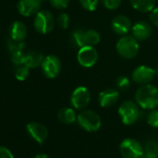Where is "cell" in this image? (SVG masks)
<instances>
[{"instance_id":"obj_1","label":"cell","mask_w":158,"mask_h":158,"mask_svg":"<svg viewBox=\"0 0 158 158\" xmlns=\"http://www.w3.org/2000/svg\"><path fill=\"white\" fill-rule=\"evenodd\" d=\"M135 102L145 110L158 107V88L152 84L140 86L135 93Z\"/></svg>"},{"instance_id":"obj_2","label":"cell","mask_w":158,"mask_h":158,"mask_svg":"<svg viewBox=\"0 0 158 158\" xmlns=\"http://www.w3.org/2000/svg\"><path fill=\"white\" fill-rule=\"evenodd\" d=\"M71 40L78 48L85 46L95 47L101 41V35L94 29H76L72 33Z\"/></svg>"},{"instance_id":"obj_3","label":"cell","mask_w":158,"mask_h":158,"mask_svg":"<svg viewBox=\"0 0 158 158\" xmlns=\"http://www.w3.org/2000/svg\"><path fill=\"white\" fill-rule=\"evenodd\" d=\"M115 49L118 55L123 59L132 60L139 51V44L132 35H126L118 39L115 45Z\"/></svg>"},{"instance_id":"obj_4","label":"cell","mask_w":158,"mask_h":158,"mask_svg":"<svg viewBox=\"0 0 158 158\" xmlns=\"http://www.w3.org/2000/svg\"><path fill=\"white\" fill-rule=\"evenodd\" d=\"M140 107L136 102L125 101L118 108V114L121 117L122 123L127 126H130L139 121L142 115L139 109Z\"/></svg>"},{"instance_id":"obj_5","label":"cell","mask_w":158,"mask_h":158,"mask_svg":"<svg viewBox=\"0 0 158 158\" xmlns=\"http://www.w3.org/2000/svg\"><path fill=\"white\" fill-rule=\"evenodd\" d=\"M55 23L56 21L53 14L47 10H41L34 20V27L35 31L41 35L51 33L55 27Z\"/></svg>"},{"instance_id":"obj_6","label":"cell","mask_w":158,"mask_h":158,"mask_svg":"<svg viewBox=\"0 0 158 158\" xmlns=\"http://www.w3.org/2000/svg\"><path fill=\"white\" fill-rule=\"evenodd\" d=\"M77 123L88 132H95L100 129L102 120L100 115L92 110H83L77 115Z\"/></svg>"},{"instance_id":"obj_7","label":"cell","mask_w":158,"mask_h":158,"mask_svg":"<svg viewBox=\"0 0 158 158\" xmlns=\"http://www.w3.org/2000/svg\"><path fill=\"white\" fill-rule=\"evenodd\" d=\"M91 94L87 87L80 86L73 89L71 94L70 102L73 109L84 110L90 102Z\"/></svg>"},{"instance_id":"obj_8","label":"cell","mask_w":158,"mask_h":158,"mask_svg":"<svg viewBox=\"0 0 158 158\" xmlns=\"http://www.w3.org/2000/svg\"><path fill=\"white\" fill-rule=\"evenodd\" d=\"M76 58L78 63L82 67L91 68L97 63L99 60V53L95 47L85 46L79 48Z\"/></svg>"},{"instance_id":"obj_9","label":"cell","mask_w":158,"mask_h":158,"mask_svg":"<svg viewBox=\"0 0 158 158\" xmlns=\"http://www.w3.org/2000/svg\"><path fill=\"white\" fill-rule=\"evenodd\" d=\"M119 149L123 158H142L143 147L134 139H125L120 143Z\"/></svg>"},{"instance_id":"obj_10","label":"cell","mask_w":158,"mask_h":158,"mask_svg":"<svg viewBox=\"0 0 158 158\" xmlns=\"http://www.w3.org/2000/svg\"><path fill=\"white\" fill-rule=\"evenodd\" d=\"M41 69L47 78L54 79L61 72V61L56 55H48L44 58Z\"/></svg>"},{"instance_id":"obj_11","label":"cell","mask_w":158,"mask_h":158,"mask_svg":"<svg viewBox=\"0 0 158 158\" xmlns=\"http://www.w3.org/2000/svg\"><path fill=\"white\" fill-rule=\"evenodd\" d=\"M156 74V70L148 66V65H139L136 67L132 73L131 78L132 80L138 85H146L150 84Z\"/></svg>"},{"instance_id":"obj_12","label":"cell","mask_w":158,"mask_h":158,"mask_svg":"<svg viewBox=\"0 0 158 158\" xmlns=\"http://www.w3.org/2000/svg\"><path fill=\"white\" fill-rule=\"evenodd\" d=\"M42 0H20L17 4L18 12L23 17L36 15L41 10Z\"/></svg>"},{"instance_id":"obj_13","label":"cell","mask_w":158,"mask_h":158,"mask_svg":"<svg viewBox=\"0 0 158 158\" xmlns=\"http://www.w3.org/2000/svg\"><path fill=\"white\" fill-rule=\"evenodd\" d=\"M111 28L112 30L118 35H126L131 32L132 23L130 19L125 15H117L115 16L111 22Z\"/></svg>"},{"instance_id":"obj_14","label":"cell","mask_w":158,"mask_h":158,"mask_svg":"<svg viewBox=\"0 0 158 158\" xmlns=\"http://www.w3.org/2000/svg\"><path fill=\"white\" fill-rule=\"evenodd\" d=\"M26 129L29 136L39 144L44 143L48 136V128L43 124L38 122L29 123L26 127Z\"/></svg>"},{"instance_id":"obj_15","label":"cell","mask_w":158,"mask_h":158,"mask_svg":"<svg viewBox=\"0 0 158 158\" xmlns=\"http://www.w3.org/2000/svg\"><path fill=\"white\" fill-rule=\"evenodd\" d=\"M120 98V93L114 89H106L100 92L98 101L102 108H109L115 105Z\"/></svg>"},{"instance_id":"obj_16","label":"cell","mask_w":158,"mask_h":158,"mask_svg":"<svg viewBox=\"0 0 158 158\" xmlns=\"http://www.w3.org/2000/svg\"><path fill=\"white\" fill-rule=\"evenodd\" d=\"M152 26L145 21H139L132 24L131 34L138 41L147 40L152 35Z\"/></svg>"},{"instance_id":"obj_17","label":"cell","mask_w":158,"mask_h":158,"mask_svg":"<svg viewBox=\"0 0 158 158\" xmlns=\"http://www.w3.org/2000/svg\"><path fill=\"white\" fill-rule=\"evenodd\" d=\"M10 39L15 41H24L27 36V27L20 21L14 22L10 27Z\"/></svg>"},{"instance_id":"obj_18","label":"cell","mask_w":158,"mask_h":158,"mask_svg":"<svg viewBox=\"0 0 158 158\" xmlns=\"http://www.w3.org/2000/svg\"><path fill=\"white\" fill-rule=\"evenodd\" d=\"M131 7L140 13H150L156 5V0H129Z\"/></svg>"},{"instance_id":"obj_19","label":"cell","mask_w":158,"mask_h":158,"mask_svg":"<svg viewBox=\"0 0 158 158\" xmlns=\"http://www.w3.org/2000/svg\"><path fill=\"white\" fill-rule=\"evenodd\" d=\"M44 55L36 50L30 51L25 56V61L24 65H26L29 69H35L38 66H41L43 60H44Z\"/></svg>"},{"instance_id":"obj_20","label":"cell","mask_w":158,"mask_h":158,"mask_svg":"<svg viewBox=\"0 0 158 158\" xmlns=\"http://www.w3.org/2000/svg\"><path fill=\"white\" fill-rule=\"evenodd\" d=\"M58 119L65 125H70L77 120V115L73 108L63 107L58 112Z\"/></svg>"},{"instance_id":"obj_21","label":"cell","mask_w":158,"mask_h":158,"mask_svg":"<svg viewBox=\"0 0 158 158\" xmlns=\"http://www.w3.org/2000/svg\"><path fill=\"white\" fill-rule=\"evenodd\" d=\"M142 158H158V141L151 139L145 142Z\"/></svg>"},{"instance_id":"obj_22","label":"cell","mask_w":158,"mask_h":158,"mask_svg":"<svg viewBox=\"0 0 158 158\" xmlns=\"http://www.w3.org/2000/svg\"><path fill=\"white\" fill-rule=\"evenodd\" d=\"M30 73V69L26 65L17 66L15 70V77L19 81H24L28 78Z\"/></svg>"},{"instance_id":"obj_23","label":"cell","mask_w":158,"mask_h":158,"mask_svg":"<svg viewBox=\"0 0 158 158\" xmlns=\"http://www.w3.org/2000/svg\"><path fill=\"white\" fill-rule=\"evenodd\" d=\"M116 87L120 91H126L130 88V79L126 75H120L116 78Z\"/></svg>"},{"instance_id":"obj_24","label":"cell","mask_w":158,"mask_h":158,"mask_svg":"<svg viewBox=\"0 0 158 158\" xmlns=\"http://www.w3.org/2000/svg\"><path fill=\"white\" fill-rule=\"evenodd\" d=\"M56 23L60 29L66 30L70 25V17H69V15L67 13H65V12L60 13L58 15V17H57Z\"/></svg>"},{"instance_id":"obj_25","label":"cell","mask_w":158,"mask_h":158,"mask_svg":"<svg viewBox=\"0 0 158 158\" xmlns=\"http://www.w3.org/2000/svg\"><path fill=\"white\" fill-rule=\"evenodd\" d=\"M25 56H26V54H24L23 51H21V50L11 52V57H10L11 62L16 66L24 65Z\"/></svg>"},{"instance_id":"obj_26","label":"cell","mask_w":158,"mask_h":158,"mask_svg":"<svg viewBox=\"0 0 158 158\" xmlns=\"http://www.w3.org/2000/svg\"><path fill=\"white\" fill-rule=\"evenodd\" d=\"M100 0H79L81 7L88 10V11H94L96 10Z\"/></svg>"},{"instance_id":"obj_27","label":"cell","mask_w":158,"mask_h":158,"mask_svg":"<svg viewBox=\"0 0 158 158\" xmlns=\"http://www.w3.org/2000/svg\"><path fill=\"white\" fill-rule=\"evenodd\" d=\"M8 48L10 52L19 51V50L23 51L25 48V43L24 41H15L10 39V41L8 43Z\"/></svg>"},{"instance_id":"obj_28","label":"cell","mask_w":158,"mask_h":158,"mask_svg":"<svg viewBox=\"0 0 158 158\" xmlns=\"http://www.w3.org/2000/svg\"><path fill=\"white\" fill-rule=\"evenodd\" d=\"M147 123L152 127H158V110L152 109L147 115Z\"/></svg>"},{"instance_id":"obj_29","label":"cell","mask_w":158,"mask_h":158,"mask_svg":"<svg viewBox=\"0 0 158 158\" xmlns=\"http://www.w3.org/2000/svg\"><path fill=\"white\" fill-rule=\"evenodd\" d=\"M100 1L102 3L105 9L109 10H115L120 7L122 0H100Z\"/></svg>"},{"instance_id":"obj_30","label":"cell","mask_w":158,"mask_h":158,"mask_svg":"<svg viewBox=\"0 0 158 158\" xmlns=\"http://www.w3.org/2000/svg\"><path fill=\"white\" fill-rule=\"evenodd\" d=\"M50 5L57 10H65L70 3V0H48Z\"/></svg>"},{"instance_id":"obj_31","label":"cell","mask_w":158,"mask_h":158,"mask_svg":"<svg viewBox=\"0 0 158 158\" xmlns=\"http://www.w3.org/2000/svg\"><path fill=\"white\" fill-rule=\"evenodd\" d=\"M150 22L154 26H157L158 27V7H155L150 12Z\"/></svg>"},{"instance_id":"obj_32","label":"cell","mask_w":158,"mask_h":158,"mask_svg":"<svg viewBox=\"0 0 158 158\" xmlns=\"http://www.w3.org/2000/svg\"><path fill=\"white\" fill-rule=\"evenodd\" d=\"M0 158H14V156L7 147L0 146Z\"/></svg>"},{"instance_id":"obj_33","label":"cell","mask_w":158,"mask_h":158,"mask_svg":"<svg viewBox=\"0 0 158 158\" xmlns=\"http://www.w3.org/2000/svg\"><path fill=\"white\" fill-rule=\"evenodd\" d=\"M34 158H49L46 153H38L36 154Z\"/></svg>"},{"instance_id":"obj_34","label":"cell","mask_w":158,"mask_h":158,"mask_svg":"<svg viewBox=\"0 0 158 158\" xmlns=\"http://www.w3.org/2000/svg\"><path fill=\"white\" fill-rule=\"evenodd\" d=\"M43 1H46V0H42V2H43Z\"/></svg>"}]
</instances>
